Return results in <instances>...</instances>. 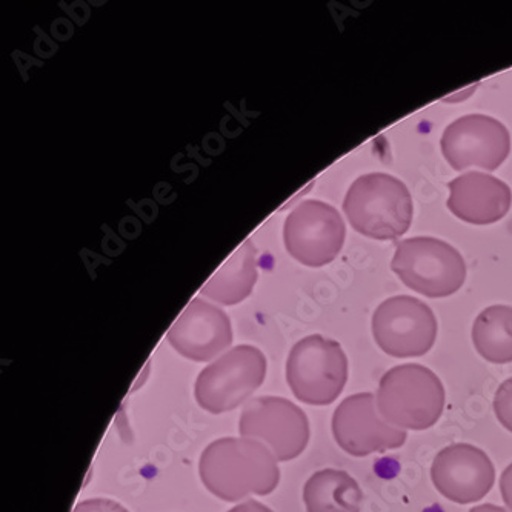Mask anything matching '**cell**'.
<instances>
[{"label": "cell", "mask_w": 512, "mask_h": 512, "mask_svg": "<svg viewBox=\"0 0 512 512\" xmlns=\"http://www.w3.org/2000/svg\"><path fill=\"white\" fill-rule=\"evenodd\" d=\"M228 512H273L268 506L263 503L256 502V500H248V502L240 503V505L234 506L231 511Z\"/></svg>", "instance_id": "cell-21"}, {"label": "cell", "mask_w": 512, "mask_h": 512, "mask_svg": "<svg viewBox=\"0 0 512 512\" xmlns=\"http://www.w3.org/2000/svg\"><path fill=\"white\" fill-rule=\"evenodd\" d=\"M500 493H502L503 502L512 512V463L503 471L500 477Z\"/></svg>", "instance_id": "cell-20"}, {"label": "cell", "mask_w": 512, "mask_h": 512, "mask_svg": "<svg viewBox=\"0 0 512 512\" xmlns=\"http://www.w3.org/2000/svg\"><path fill=\"white\" fill-rule=\"evenodd\" d=\"M433 310L416 297L396 296L377 306L373 336L380 350L397 359L425 356L437 339Z\"/></svg>", "instance_id": "cell-7"}, {"label": "cell", "mask_w": 512, "mask_h": 512, "mask_svg": "<svg viewBox=\"0 0 512 512\" xmlns=\"http://www.w3.org/2000/svg\"><path fill=\"white\" fill-rule=\"evenodd\" d=\"M391 268L408 288L431 299L453 296L466 279L462 254L434 237L400 242Z\"/></svg>", "instance_id": "cell-5"}, {"label": "cell", "mask_w": 512, "mask_h": 512, "mask_svg": "<svg viewBox=\"0 0 512 512\" xmlns=\"http://www.w3.org/2000/svg\"><path fill=\"white\" fill-rule=\"evenodd\" d=\"M431 479L445 499L459 505L479 502L493 489L496 468L488 454L469 443H454L437 454Z\"/></svg>", "instance_id": "cell-12"}, {"label": "cell", "mask_w": 512, "mask_h": 512, "mask_svg": "<svg viewBox=\"0 0 512 512\" xmlns=\"http://www.w3.org/2000/svg\"><path fill=\"white\" fill-rule=\"evenodd\" d=\"M494 413L503 428L512 433V379L505 380L494 396Z\"/></svg>", "instance_id": "cell-18"}, {"label": "cell", "mask_w": 512, "mask_h": 512, "mask_svg": "<svg viewBox=\"0 0 512 512\" xmlns=\"http://www.w3.org/2000/svg\"><path fill=\"white\" fill-rule=\"evenodd\" d=\"M200 479L208 491L225 502H237L250 494L266 496L280 482L277 459L254 439H219L203 451Z\"/></svg>", "instance_id": "cell-1"}, {"label": "cell", "mask_w": 512, "mask_h": 512, "mask_svg": "<svg viewBox=\"0 0 512 512\" xmlns=\"http://www.w3.org/2000/svg\"><path fill=\"white\" fill-rule=\"evenodd\" d=\"M473 343L477 353L489 363L512 362V308L489 306L477 316L473 326Z\"/></svg>", "instance_id": "cell-17"}, {"label": "cell", "mask_w": 512, "mask_h": 512, "mask_svg": "<svg viewBox=\"0 0 512 512\" xmlns=\"http://www.w3.org/2000/svg\"><path fill=\"white\" fill-rule=\"evenodd\" d=\"M333 434L346 454L366 457L386 453L405 445V429L396 428L383 419L374 394L360 393L346 397L333 416Z\"/></svg>", "instance_id": "cell-10"}, {"label": "cell", "mask_w": 512, "mask_h": 512, "mask_svg": "<svg viewBox=\"0 0 512 512\" xmlns=\"http://www.w3.org/2000/svg\"><path fill=\"white\" fill-rule=\"evenodd\" d=\"M265 376L262 351L251 345L236 346L199 374L194 396L208 413H228L259 389Z\"/></svg>", "instance_id": "cell-6"}, {"label": "cell", "mask_w": 512, "mask_h": 512, "mask_svg": "<svg viewBox=\"0 0 512 512\" xmlns=\"http://www.w3.org/2000/svg\"><path fill=\"white\" fill-rule=\"evenodd\" d=\"M469 512H508L502 506L491 505V503H486V505L476 506V508L471 509Z\"/></svg>", "instance_id": "cell-22"}, {"label": "cell", "mask_w": 512, "mask_h": 512, "mask_svg": "<svg viewBox=\"0 0 512 512\" xmlns=\"http://www.w3.org/2000/svg\"><path fill=\"white\" fill-rule=\"evenodd\" d=\"M308 512H360L363 493L359 483L340 469H322L303 488Z\"/></svg>", "instance_id": "cell-15"}, {"label": "cell", "mask_w": 512, "mask_h": 512, "mask_svg": "<svg viewBox=\"0 0 512 512\" xmlns=\"http://www.w3.org/2000/svg\"><path fill=\"white\" fill-rule=\"evenodd\" d=\"M239 431L243 437L263 443L280 462L299 457L310 440L308 417L283 397H257L247 403Z\"/></svg>", "instance_id": "cell-8"}, {"label": "cell", "mask_w": 512, "mask_h": 512, "mask_svg": "<svg viewBox=\"0 0 512 512\" xmlns=\"http://www.w3.org/2000/svg\"><path fill=\"white\" fill-rule=\"evenodd\" d=\"M257 251L251 240H245L242 247L223 263L214 276L202 286L200 293L222 305H236L250 296L257 280Z\"/></svg>", "instance_id": "cell-16"}, {"label": "cell", "mask_w": 512, "mask_h": 512, "mask_svg": "<svg viewBox=\"0 0 512 512\" xmlns=\"http://www.w3.org/2000/svg\"><path fill=\"white\" fill-rule=\"evenodd\" d=\"M346 228L336 208L320 200H305L286 217V251L302 265L319 268L333 262L345 242Z\"/></svg>", "instance_id": "cell-9"}, {"label": "cell", "mask_w": 512, "mask_h": 512, "mask_svg": "<svg viewBox=\"0 0 512 512\" xmlns=\"http://www.w3.org/2000/svg\"><path fill=\"white\" fill-rule=\"evenodd\" d=\"M376 399L386 422L400 429L425 431L442 417L445 388L429 368L408 363L383 374Z\"/></svg>", "instance_id": "cell-3"}, {"label": "cell", "mask_w": 512, "mask_h": 512, "mask_svg": "<svg viewBox=\"0 0 512 512\" xmlns=\"http://www.w3.org/2000/svg\"><path fill=\"white\" fill-rule=\"evenodd\" d=\"M440 145L453 170L479 167L494 171L511 151V136L505 125L494 117L469 114L446 128Z\"/></svg>", "instance_id": "cell-11"}, {"label": "cell", "mask_w": 512, "mask_h": 512, "mask_svg": "<svg viewBox=\"0 0 512 512\" xmlns=\"http://www.w3.org/2000/svg\"><path fill=\"white\" fill-rule=\"evenodd\" d=\"M348 380V357L336 340L320 334L297 342L286 362V382L306 405L336 402Z\"/></svg>", "instance_id": "cell-4"}, {"label": "cell", "mask_w": 512, "mask_h": 512, "mask_svg": "<svg viewBox=\"0 0 512 512\" xmlns=\"http://www.w3.org/2000/svg\"><path fill=\"white\" fill-rule=\"evenodd\" d=\"M448 208L454 216L473 225H491L508 214L511 188L485 173H466L448 185Z\"/></svg>", "instance_id": "cell-14"}, {"label": "cell", "mask_w": 512, "mask_h": 512, "mask_svg": "<svg viewBox=\"0 0 512 512\" xmlns=\"http://www.w3.org/2000/svg\"><path fill=\"white\" fill-rule=\"evenodd\" d=\"M343 211L357 233L376 240H394L413 223V197L402 180L385 173L359 177L343 202Z\"/></svg>", "instance_id": "cell-2"}, {"label": "cell", "mask_w": 512, "mask_h": 512, "mask_svg": "<svg viewBox=\"0 0 512 512\" xmlns=\"http://www.w3.org/2000/svg\"><path fill=\"white\" fill-rule=\"evenodd\" d=\"M73 512H128L124 506L108 499H90L79 503Z\"/></svg>", "instance_id": "cell-19"}, {"label": "cell", "mask_w": 512, "mask_h": 512, "mask_svg": "<svg viewBox=\"0 0 512 512\" xmlns=\"http://www.w3.org/2000/svg\"><path fill=\"white\" fill-rule=\"evenodd\" d=\"M168 342L180 356L208 362L233 343L227 314L205 300L193 299L168 331Z\"/></svg>", "instance_id": "cell-13"}]
</instances>
